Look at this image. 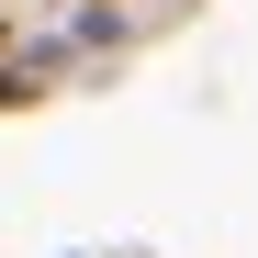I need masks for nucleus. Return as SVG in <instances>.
Listing matches in <instances>:
<instances>
[{
  "instance_id": "nucleus-1",
  "label": "nucleus",
  "mask_w": 258,
  "mask_h": 258,
  "mask_svg": "<svg viewBox=\"0 0 258 258\" xmlns=\"http://www.w3.org/2000/svg\"><path fill=\"white\" fill-rule=\"evenodd\" d=\"M12 101H34V79H23V68H0V112H12Z\"/></svg>"
},
{
  "instance_id": "nucleus-2",
  "label": "nucleus",
  "mask_w": 258,
  "mask_h": 258,
  "mask_svg": "<svg viewBox=\"0 0 258 258\" xmlns=\"http://www.w3.org/2000/svg\"><path fill=\"white\" fill-rule=\"evenodd\" d=\"M0 45H12V12H0Z\"/></svg>"
}]
</instances>
